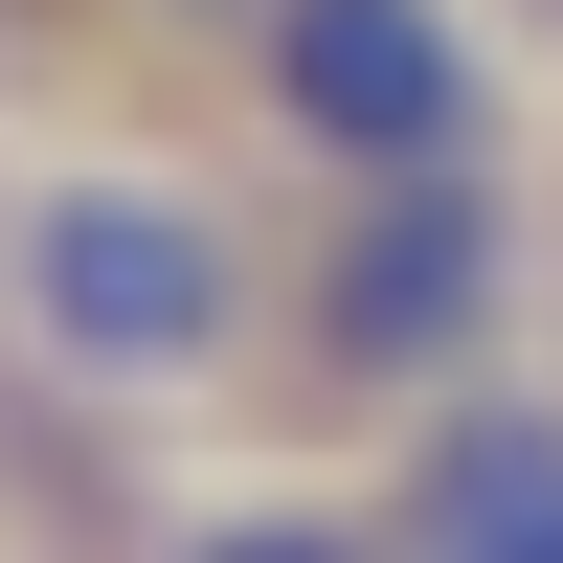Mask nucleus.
<instances>
[{"instance_id":"nucleus-1","label":"nucleus","mask_w":563,"mask_h":563,"mask_svg":"<svg viewBox=\"0 0 563 563\" xmlns=\"http://www.w3.org/2000/svg\"><path fill=\"white\" fill-rule=\"evenodd\" d=\"M0 339L45 361L68 406H203L271 361V271L203 180L158 158H45L0 203Z\"/></svg>"},{"instance_id":"nucleus-2","label":"nucleus","mask_w":563,"mask_h":563,"mask_svg":"<svg viewBox=\"0 0 563 563\" xmlns=\"http://www.w3.org/2000/svg\"><path fill=\"white\" fill-rule=\"evenodd\" d=\"M519 339V180H384L294 249L271 361H294L316 429H451Z\"/></svg>"},{"instance_id":"nucleus-3","label":"nucleus","mask_w":563,"mask_h":563,"mask_svg":"<svg viewBox=\"0 0 563 563\" xmlns=\"http://www.w3.org/2000/svg\"><path fill=\"white\" fill-rule=\"evenodd\" d=\"M249 113H271V158H316L339 203H384V180H496V45H474V0H271L249 23Z\"/></svg>"},{"instance_id":"nucleus-4","label":"nucleus","mask_w":563,"mask_h":563,"mask_svg":"<svg viewBox=\"0 0 563 563\" xmlns=\"http://www.w3.org/2000/svg\"><path fill=\"white\" fill-rule=\"evenodd\" d=\"M406 563H563V406L541 384H474L429 451H406Z\"/></svg>"},{"instance_id":"nucleus-5","label":"nucleus","mask_w":563,"mask_h":563,"mask_svg":"<svg viewBox=\"0 0 563 563\" xmlns=\"http://www.w3.org/2000/svg\"><path fill=\"white\" fill-rule=\"evenodd\" d=\"M158 563H406L384 496H225V519H180Z\"/></svg>"}]
</instances>
